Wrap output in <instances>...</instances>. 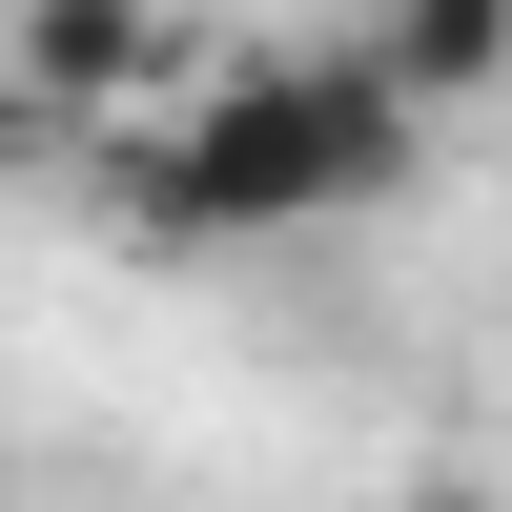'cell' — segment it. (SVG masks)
Segmentation results:
<instances>
[{"mask_svg": "<svg viewBox=\"0 0 512 512\" xmlns=\"http://www.w3.org/2000/svg\"><path fill=\"white\" fill-rule=\"evenodd\" d=\"M410 144H431V123L390 103L369 41H267V62H205L185 103L144 123V205L205 226V246H267V226H349V205H390Z\"/></svg>", "mask_w": 512, "mask_h": 512, "instance_id": "cell-1", "label": "cell"}, {"mask_svg": "<svg viewBox=\"0 0 512 512\" xmlns=\"http://www.w3.org/2000/svg\"><path fill=\"white\" fill-rule=\"evenodd\" d=\"M21 82L41 123H164L144 82H164V0H21Z\"/></svg>", "mask_w": 512, "mask_h": 512, "instance_id": "cell-2", "label": "cell"}, {"mask_svg": "<svg viewBox=\"0 0 512 512\" xmlns=\"http://www.w3.org/2000/svg\"><path fill=\"white\" fill-rule=\"evenodd\" d=\"M369 62H390L410 123H451V103H492V82H512V0H390V21H369Z\"/></svg>", "mask_w": 512, "mask_h": 512, "instance_id": "cell-3", "label": "cell"}, {"mask_svg": "<svg viewBox=\"0 0 512 512\" xmlns=\"http://www.w3.org/2000/svg\"><path fill=\"white\" fill-rule=\"evenodd\" d=\"M410 512H492V492H410Z\"/></svg>", "mask_w": 512, "mask_h": 512, "instance_id": "cell-4", "label": "cell"}]
</instances>
